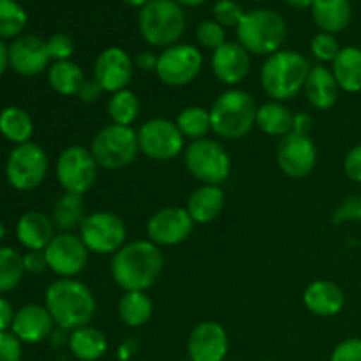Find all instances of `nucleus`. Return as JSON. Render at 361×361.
I'll list each match as a JSON object with an SVG mask.
<instances>
[{"instance_id":"obj_51","label":"nucleus","mask_w":361,"mask_h":361,"mask_svg":"<svg viewBox=\"0 0 361 361\" xmlns=\"http://www.w3.org/2000/svg\"><path fill=\"white\" fill-rule=\"evenodd\" d=\"M9 66V46H6L4 39H0V76L6 73Z\"/></svg>"},{"instance_id":"obj_6","label":"nucleus","mask_w":361,"mask_h":361,"mask_svg":"<svg viewBox=\"0 0 361 361\" xmlns=\"http://www.w3.org/2000/svg\"><path fill=\"white\" fill-rule=\"evenodd\" d=\"M140 34L154 48L176 44L187 27L183 7L176 0H150L140 9Z\"/></svg>"},{"instance_id":"obj_47","label":"nucleus","mask_w":361,"mask_h":361,"mask_svg":"<svg viewBox=\"0 0 361 361\" xmlns=\"http://www.w3.org/2000/svg\"><path fill=\"white\" fill-rule=\"evenodd\" d=\"M312 115L307 111H298L293 116V130L295 134H302V136H309L310 129H312Z\"/></svg>"},{"instance_id":"obj_55","label":"nucleus","mask_w":361,"mask_h":361,"mask_svg":"<svg viewBox=\"0 0 361 361\" xmlns=\"http://www.w3.org/2000/svg\"><path fill=\"white\" fill-rule=\"evenodd\" d=\"M4 236H6V228H4V224L0 222V240H2Z\"/></svg>"},{"instance_id":"obj_53","label":"nucleus","mask_w":361,"mask_h":361,"mask_svg":"<svg viewBox=\"0 0 361 361\" xmlns=\"http://www.w3.org/2000/svg\"><path fill=\"white\" fill-rule=\"evenodd\" d=\"M182 7H200L203 4H207L208 0H176Z\"/></svg>"},{"instance_id":"obj_49","label":"nucleus","mask_w":361,"mask_h":361,"mask_svg":"<svg viewBox=\"0 0 361 361\" xmlns=\"http://www.w3.org/2000/svg\"><path fill=\"white\" fill-rule=\"evenodd\" d=\"M14 314L16 312L13 310V305L0 296V331H7L13 326Z\"/></svg>"},{"instance_id":"obj_52","label":"nucleus","mask_w":361,"mask_h":361,"mask_svg":"<svg viewBox=\"0 0 361 361\" xmlns=\"http://www.w3.org/2000/svg\"><path fill=\"white\" fill-rule=\"evenodd\" d=\"M284 2L295 9H309V7H312L314 0H284Z\"/></svg>"},{"instance_id":"obj_19","label":"nucleus","mask_w":361,"mask_h":361,"mask_svg":"<svg viewBox=\"0 0 361 361\" xmlns=\"http://www.w3.org/2000/svg\"><path fill=\"white\" fill-rule=\"evenodd\" d=\"M51 56L44 39L32 34H21L9 46V66L20 76H37L49 69Z\"/></svg>"},{"instance_id":"obj_7","label":"nucleus","mask_w":361,"mask_h":361,"mask_svg":"<svg viewBox=\"0 0 361 361\" xmlns=\"http://www.w3.org/2000/svg\"><path fill=\"white\" fill-rule=\"evenodd\" d=\"M90 152L99 168L108 169V171H120L133 164L134 159L140 154L137 130H134L133 127L109 123L95 134Z\"/></svg>"},{"instance_id":"obj_39","label":"nucleus","mask_w":361,"mask_h":361,"mask_svg":"<svg viewBox=\"0 0 361 361\" xmlns=\"http://www.w3.org/2000/svg\"><path fill=\"white\" fill-rule=\"evenodd\" d=\"M196 39L203 48L215 51L226 42V28L215 20H203L196 27Z\"/></svg>"},{"instance_id":"obj_26","label":"nucleus","mask_w":361,"mask_h":361,"mask_svg":"<svg viewBox=\"0 0 361 361\" xmlns=\"http://www.w3.org/2000/svg\"><path fill=\"white\" fill-rule=\"evenodd\" d=\"M310 11L317 28L334 35L345 30L353 20V6L349 0H314Z\"/></svg>"},{"instance_id":"obj_57","label":"nucleus","mask_w":361,"mask_h":361,"mask_svg":"<svg viewBox=\"0 0 361 361\" xmlns=\"http://www.w3.org/2000/svg\"><path fill=\"white\" fill-rule=\"evenodd\" d=\"M180 361H192V360H189V358H187V360H180Z\"/></svg>"},{"instance_id":"obj_34","label":"nucleus","mask_w":361,"mask_h":361,"mask_svg":"<svg viewBox=\"0 0 361 361\" xmlns=\"http://www.w3.org/2000/svg\"><path fill=\"white\" fill-rule=\"evenodd\" d=\"M140 115L141 102L136 92L126 88V90L111 94L108 101V116L111 118V123L133 127V123L140 118Z\"/></svg>"},{"instance_id":"obj_10","label":"nucleus","mask_w":361,"mask_h":361,"mask_svg":"<svg viewBox=\"0 0 361 361\" xmlns=\"http://www.w3.org/2000/svg\"><path fill=\"white\" fill-rule=\"evenodd\" d=\"M56 180L63 192L81 194L94 187L99 175V164L95 162L90 148H85L81 145H71L63 148L56 157L55 166Z\"/></svg>"},{"instance_id":"obj_50","label":"nucleus","mask_w":361,"mask_h":361,"mask_svg":"<svg viewBox=\"0 0 361 361\" xmlns=\"http://www.w3.org/2000/svg\"><path fill=\"white\" fill-rule=\"evenodd\" d=\"M137 351V342L133 341V338H129V341L122 342L118 348V360L120 361H129L130 358H133L134 355H136Z\"/></svg>"},{"instance_id":"obj_54","label":"nucleus","mask_w":361,"mask_h":361,"mask_svg":"<svg viewBox=\"0 0 361 361\" xmlns=\"http://www.w3.org/2000/svg\"><path fill=\"white\" fill-rule=\"evenodd\" d=\"M122 2H126L127 6H130V7H143V6H147L148 2H150V0H122Z\"/></svg>"},{"instance_id":"obj_21","label":"nucleus","mask_w":361,"mask_h":361,"mask_svg":"<svg viewBox=\"0 0 361 361\" xmlns=\"http://www.w3.org/2000/svg\"><path fill=\"white\" fill-rule=\"evenodd\" d=\"M55 326V321L44 305L28 303L16 310L11 330L20 338L21 344H39L51 337Z\"/></svg>"},{"instance_id":"obj_44","label":"nucleus","mask_w":361,"mask_h":361,"mask_svg":"<svg viewBox=\"0 0 361 361\" xmlns=\"http://www.w3.org/2000/svg\"><path fill=\"white\" fill-rule=\"evenodd\" d=\"M344 171L351 182L361 183V145H356L348 152L344 159Z\"/></svg>"},{"instance_id":"obj_20","label":"nucleus","mask_w":361,"mask_h":361,"mask_svg":"<svg viewBox=\"0 0 361 361\" xmlns=\"http://www.w3.org/2000/svg\"><path fill=\"white\" fill-rule=\"evenodd\" d=\"M210 63L215 78L233 88L249 76L252 59L238 41H226L221 48L215 49Z\"/></svg>"},{"instance_id":"obj_4","label":"nucleus","mask_w":361,"mask_h":361,"mask_svg":"<svg viewBox=\"0 0 361 361\" xmlns=\"http://www.w3.org/2000/svg\"><path fill=\"white\" fill-rule=\"evenodd\" d=\"M256 101L242 88H228L215 99L210 108L212 133L226 141L245 137L256 126Z\"/></svg>"},{"instance_id":"obj_22","label":"nucleus","mask_w":361,"mask_h":361,"mask_svg":"<svg viewBox=\"0 0 361 361\" xmlns=\"http://www.w3.org/2000/svg\"><path fill=\"white\" fill-rule=\"evenodd\" d=\"M305 97L312 108L319 109V111H326L337 104L338 97H341V87H338L337 80H335L331 69L324 66H314L310 67L309 78L305 81Z\"/></svg>"},{"instance_id":"obj_12","label":"nucleus","mask_w":361,"mask_h":361,"mask_svg":"<svg viewBox=\"0 0 361 361\" xmlns=\"http://www.w3.org/2000/svg\"><path fill=\"white\" fill-rule=\"evenodd\" d=\"M49 169V159L44 148L28 143L16 145L6 162V178L16 190H32L44 182Z\"/></svg>"},{"instance_id":"obj_1","label":"nucleus","mask_w":361,"mask_h":361,"mask_svg":"<svg viewBox=\"0 0 361 361\" xmlns=\"http://www.w3.org/2000/svg\"><path fill=\"white\" fill-rule=\"evenodd\" d=\"M164 267L161 247L150 240L127 242L111 257V277L123 291H147L159 281Z\"/></svg>"},{"instance_id":"obj_27","label":"nucleus","mask_w":361,"mask_h":361,"mask_svg":"<svg viewBox=\"0 0 361 361\" xmlns=\"http://www.w3.org/2000/svg\"><path fill=\"white\" fill-rule=\"evenodd\" d=\"M331 73L341 90L348 94L361 92V48L358 46L342 48L337 59L331 62Z\"/></svg>"},{"instance_id":"obj_32","label":"nucleus","mask_w":361,"mask_h":361,"mask_svg":"<svg viewBox=\"0 0 361 361\" xmlns=\"http://www.w3.org/2000/svg\"><path fill=\"white\" fill-rule=\"evenodd\" d=\"M83 69L73 60H63V62H53L48 69V83L53 92L63 97H73L78 95L80 88L85 83Z\"/></svg>"},{"instance_id":"obj_56","label":"nucleus","mask_w":361,"mask_h":361,"mask_svg":"<svg viewBox=\"0 0 361 361\" xmlns=\"http://www.w3.org/2000/svg\"><path fill=\"white\" fill-rule=\"evenodd\" d=\"M252 2H264V0H252Z\"/></svg>"},{"instance_id":"obj_3","label":"nucleus","mask_w":361,"mask_h":361,"mask_svg":"<svg viewBox=\"0 0 361 361\" xmlns=\"http://www.w3.org/2000/svg\"><path fill=\"white\" fill-rule=\"evenodd\" d=\"M310 73L305 55L293 49H281L267 56L261 67V87L271 101L286 102L300 94Z\"/></svg>"},{"instance_id":"obj_30","label":"nucleus","mask_w":361,"mask_h":361,"mask_svg":"<svg viewBox=\"0 0 361 361\" xmlns=\"http://www.w3.org/2000/svg\"><path fill=\"white\" fill-rule=\"evenodd\" d=\"M87 215L81 194L63 192L53 204L51 221L55 228H59L62 233H73L74 229H80L81 222L85 221Z\"/></svg>"},{"instance_id":"obj_9","label":"nucleus","mask_w":361,"mask_h":361,"mask_svg":"<svg viewBox=\"0 0 361 361\" xmlns=\"http://www.w3.org/2000/svg\"><path fill=\"white\" fill-rule=\"evenodd\" d=\"M80 238L88 252L108 256L115 254L127 243V226L113 212H94L85 217L80 226Z\"/></svg>"},{"instance_id":"obj_15","label":"nucleus","mask_w":361,"mask_h":361,"mask_svg":"<svg viewBox=\"0 0 361 361\" xmlns=\"http://www.w3.org/2000/svg\"><path fill=\"white\" fill-rule=\"evenodd\" d=\"M194 229L187 208L164 207L155 212L147 222V236L157 247H175L185 242Z\"/></svg>"},{"instance_id":"obj_16","label":"nucleus","mask_w":361,"mask_h":361,"mask_svg":"<svg viewBox=\"0 0 361 361\" xmlns=\"http://www.w3.org/2000/svg\"><path fill=\"white\" fill-rule=\"evenodd\" d=\"M277 164L289 178H305L317 164V147L310 136L289 133L277 145Z\"/></svg>"},{"instance_id":"obj_5","label":"nucleus","mask_w":361,"mask_h":361,"mask_svg":"<svg viewBox=\"0 0 361 361\" xmlns=\"http://www.w3.org/2000/svg\"><path fill=\"white\" fill-rule=\"evenodd\" d=\"M236 39L250 55L270 56L281 51L284 46L288 39V25L277 11H245L236 27Z\"/></svg>"},{"instance_id":"obj_33","label":"nucleus","mask_w":361,"mask_h":361,"mask_svg":"<svg viewBox=\"0 0 361 361\" xmlns=\"http://www.w3.org/2000/svg\"><path fill=\"white\" fill-rule=\"evenodd\" d=\"M0 134L14 145L28 143L34 134L32 116L20 106H7L0 111Z\"/></svg>"},{"instance_id":"obj_28","label":"nucleus","mask_w":361,"mask_h":361,"mask_svg":"<svg viewBox=\"0 0 361 361\" xmlns=\"http://www.w3.org/2000/svg\"><path fill=\"white\" fill-rule=\"evenodd\" d=\"M69 351L80 361H97L108 353V338L94 326H81L69 334Z\"/></svg>"},{"instance_id":"obj_48","label":"nucleus","mask_w":361,"mask_h":361,"mask_svg":"<svg viewBox=\"0 0 361 361\" xmlns=\"http://www.w3.org/2000/svg\"><path fill=\"white\" fill-rule=\"evenodd\" d=\"M157 59L159 55H155L154 51H141L134 56V67L141 69L143 73H150V71H155L157 67Z\"/></svg>"},{"instance_id":"obj_25","label":"nucleus","mask_w":361,"mask_h":361,"mask_svg":"<svg viewBox=\"0 0 361 361\" xmlns=\"http://www.w3.org/2000/svg\"><path fill=\"white\" fill-rule=\"evenodd\" d=\"M226 196L221 185H201L187 201V212L194 224H210L224 210Z\"/></svg>"},{"instance_id":"obj_11","label":"nucleus","mask_w":361,"mask_h":361,"mask_svg":"<svg viewBox=\"0 0 361 361\" xmlns=\"http://www.w3.org/2000/svg\"><path fill=\"white\" fill-rule=\"evenodd\" d=\"M203 53L194 44L176 42L159 53L155 74L168 87H187L203 71Z\"/></svg>"},{"instance_id":"obj_24","label":"nucleus","mask_w":361,"mask_h":361,"mask_svg":"<svg viewBox=\"0 0 361 361\" xmlns=\"http://www.w3.org/2000/svg\"><path fill=\"white\" fill-rule=\"evenodd\" d=\"M16 236L27 250H44L55 238V224L42 212H27L18 221Z\"/></svg>"},{"instance_id":"obj_38","label":"nucleus","mask_w":361,"mask_h":361,"mask_svg":"<svg viewBox=\"0 0 361 361\" xmlns=\"http://www.w3.org/2000/svg\"><path fill=\"white\" fill-rule=\"evenodd\" d=\"M341 49L338 39L334 34H328V32H319L310 41V53L314 55V59L323 63L334 62L338 53H341Z\"/></svg>"},{"instance_id":"obj_2","label":"nucleus","mask_w":361,"mask_h":361,"mask_svg":"<svg viewBox=\"0 0 361 361\" xmlns=\"http://www.w3.org/2000/svg\"><path fill=\"white\" fill-rule=\"evenodd\" d=\"M44 307L59 328L66 331L88 326L97 312V302L87 284L78 279H59L46 289Z\"/></svg>"},{"instance_id":"obj_43","label":"nucleus","mask_w":361,"mask_h":361,"mask_svg":"<svg viewBox=\"0 0 361 361\" xmlns=\"http://www.w3.org/2000/svg\"><path fill=\"white\" fill-rule=\"evenodd\" d=\"M330 361H361V338L351 337L342 341L331 353Z\"/></svg>"},{"instance_id":"obj_35","label":"nucleus","mask_w":361,"mask_h":361,"mask_svg":"<svg viewBox=\"0 0 361 361\" xmlns=\"http://www.w3.org/2000/svg\"><path fill=\"white\" fill-rule=\"evenodd\" d=\"M175 123L180 133H182V136L187 137V140H203V137H208V133L212 130L210 109L203 108V106L183 108L176 116Z\"/></svg>"},{"instance_id":"obj_40","label":"nucleus","mask_w":361,"mask_h":361,"mask_svg":"<svg viewBox=\"0 0 361 361\" xmlns=\"http://www.w3.org/2000/svg\"><path fill=\"white\" fill-rule=\"evenodd\" d=\"M212 13H214V20L217 21V23H221L224 28H236L240 21H242L245 11L242 9V6H240L236 0H217V2L214 4Z\"/></svg>"},{"instance_id":"obj_29","label":"nucleus","mask_w":361,"mask_h":361,"mask_svg":"<svg viewBox=\"0 0 361 361\" xmlns=\"http://www.w3.org/2000/svg\"><path fill=\"white\" fill-rule=\"evenodd\" d=\"M293 116L295 113L279 101H268L257 106L256 127L271 137H284L293 130Z\"/></svg>"},{"instance_id":"obj_37","label":"nucleus","mask_w":361,"mask_h":361,"mask_svg":"<svg viewBox=\"0 0 361 361\" xmlns=\"http://www.w3.org/2000/svg\"><path fill=\"white\" fill-rule=\"evenodd\" d=\"M27 11L16 0H0V39H16L27 27Z\"/></svg>"},{"instance_id":"obj_45","label":"nucleus","mask_w":361,"mask_h":361,"mask_svg":"<svg viewBox=\"0 0 361 361\" xmlns=\"http://www.w3.org/2000/svg\"><path fill=\"white\" fill-rule=\"evenodd\" d=\"M23 267L27 274H42L48 270V261H46L44 250H28L23 256Z\"/></svg>"},{"instance_id":"obj_23","label":"nucleus","mask_w":361,"mask_h":361,"mask_svg":"<svg viewBox=\"0 0 361 361\" xmlns=\"http://www.w3.org/2000/svg\"><path fill=\"white\" fill-rule=\"evenodd\" d=\"M344 291L331 281H314L303 293V305L314 316H337L344 309Z\"/></svg>"},{"instance_id":"obj_46","label":"nucleus","mask_w":361,"mask_h":361,"mask_svg":"<svg viewBox=\"0 0 361 361\" xmlns=\"http://www.w3.org/2000/svg\"><path fill=\"white\" fill-rule=\"evenodd\" d=\"M102 94H106V92L102 90L101 85H99L94 78H90V80H85L83 87L78 92V97H80V101L92 104V102L99 101V99L102 97Z\"/></svg>"},{"instance_id":"obj_42","label":"nucleus","mask_w":361,"mask_h":361,"mask_svg":"<svg viewBox=\"0 0 361 361\" xmlns=\"http://www.w3.org/2000/svg\"><path fill=\"white\" fill-rule=\"evenodd\" d=\"M23 349L13 331H0V361H21Z\"/></svg>"},{"instance_id":"obj_18","label":"nucleus","mask_w":361,"mask_h":361,"mask_svg":"<svg viewBox=\"0 0 361 361\" xmlns=\"http://www.w3.org/2000/svg\"><path fill=\"white\" fill-rule=\"evenodd\" d=\"M229 337L217 321H203L192 328L187 341V353L192 361H226Z\"/></svg>"},{"instance_id":"obj_17","label":"nucleus","mask_w":361,"mask_h":361,"mask_svg":"<svg viewBox=\"0 0 361 361\" xmlns=\"http://www.w3.org/2000/svg\"><path fill=\"white\" fill-rule=\"evenodd\" d=\"M134 69V60L129 53L118 46H111L99 53L95 59L94 80L101 85L106 94H115L129 88Z\"/></svg>"},{"instance_id":"obj_14","label":"nucleus","mask_w":361,"mask_h":361,"mask_svg":"<svg viewBox=\"0 0 361 361\" xmlns=\"http://www.w3.org/2000/svg\"><path fill=\"white\" fill-rule=\"evenodd\" d=\"M48 270L60 279H76L88 263V249L80 235L59 233L44 249Z\"/></svg>"},{"instance_id":"obj_58","label":"nucleus","mask_w":361,"mask_h":361,"mask_svg":"<svg viewBox=\"0 0 361 361\" xmlns=\"http://www.w3.org/2000/svg\"><path fill=\"white\" fill-rule=\"evenodd\" d=\"M264 361H270V360H264Z\"/></svg>"},{"instance_id":"obj_41","label":"nucleus","mask_w":361,"mask_h":361,"mask_svg":"<svg viewBox=\"0 0 361 361\" xmlns=\"http://www.w3.org/2000/svg\"><path fill=\"white\" fill-rule=\"evenodd\" d=\"M46 46H48V53L51 60L55 62H63V60H71L74 55V41L71 35L63 34V32H56V34L49 35L46 39Z\"/></svg>"},{"instance_id":"obj_31","label":"nucleus","mask_w":361,"mask_h":361,"mask_svg":"<svg viewBox=\"0 0 361 361\" xmlns=\"http://www.w3.org/2000/svg\"><path fill=\"white\" fill-rule=\"evenodd\" d=\"M118 316L126 326H145L154 316V302L147 291H123L118 302Z\"/></svg>"},{"instance_id":"obj_8","label":"nucleus","mask_w":361,"mask_h":361,"mask_svg":"<svg viewBox=\"0 0 361 361\" xmlns=\"http://www.w3.org/2000/svg\"><path fill=\"white\" fill-rule=\"evenodd\" d=\"M185 168L201 185H222L231 173V157L217 140L190 141L183 150Z\"/></svg>"},{"instance_id":"obj_36","label":"nucleus","mask_w":361,"mask_h":361,"mask_svg":"<svg viewBox=\"0 0 361 361\" xmlns=\"http://www.w3.org/2000/svg\"><path fill=\"white\" fill-rule=\"evenodd\" d=\"M23 256L13 247H0V293H9L23 281Z\"/></svg>"},{"instance_id":"obj_13","label":"nucleus","mask_w":361,"mask_h":361,"mask_svg":"<svg viewBox=\"0 0 361 361\" xmlns=\"http://www.w3.org/2000/svg\"><path fill=\"white\" fill-rule=\"evenodd\" d=\"M140 152L152 161H173L185 150V137L175 122L168 118H150L137 130Z\"/></svg>"}]
</instances>
